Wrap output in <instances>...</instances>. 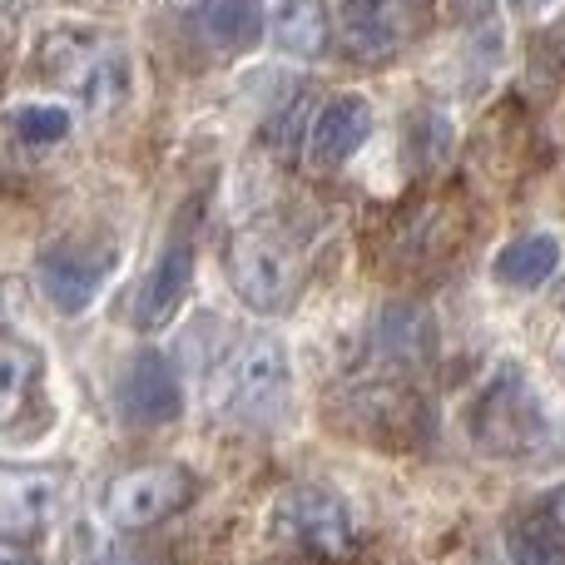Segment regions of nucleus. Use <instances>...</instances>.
Masks as SVG:
<instances>
[{
	"label": "nucleus",
	"mask_w": 565,
	"mask_h": 565,
	"mask_svg": "<svg viewBox=\"0 0 565 565\" xmlns=\"http://www.w3.org/2000/svg\"><path fill=\"white\" fill-rule=\"evenodd\" d=\"M268 541L312 565H342L358 556L352 507L322 481H292L268 507Z\"/></svg>",
	"instance_id": "1"
},
{
	"label": "nucleus",
	"mask_w": 565,
	"mask_h": 565,
	"mask_svg": "<svg viewBox=\"0 0 565 565\" xmlns=\"http://www.w3.org/2000/svg\"><path fill=\"white\" fill-rule=\"evenodd\" d=\"M292 392V358L288 342L274 332H258V338L238 342L234 358L218 367L214 382V407L224 417L244 422V427H274L288 407Z\"/></svg>",
	"instance_id": "2"
},
{
	"label": "nucleus",
	"mask_w": 565,
	"mask_h": 565,
	"mask_svg": "<svg viewBox=\"0 0 565 565\" xmlns=\"http://www.w3.org/2000/svg\"><path fill=\"white\" fill-rule=\"evenodd\" d=\"M471 441L491 461H536L551 447V422L516 372H501L471 407Z\"/></svg>",
	"instance_id": "3"
},
{
	"label": "nucleus",
	"mask_w": 565,
	"mask_h": 565,
	"mask_svg": "<svg viewBox=\"0 0 565 565\" xmlns=\"http://www.w3.org/2000/svg\"><path fill=\"white\" fill-rule=\"evenodd\" d=\"M228 278L244 308L254 312H288L302 282V254L278 228H244L228 248Z\"/></svg>",
	"instance_id": "4"
},
{
	"label": "nucleus",
	"mask_w": 565,
	"mask_h": 565,
	"mask_svg": "<svg viewBox=\"0 0 565 565\" xmlns=\"http://www.w3.org/2000/svg\"><path fill=\"white\" fill-rule=\"evenodd\" d=\"M40 55H45V75L65 95H75L85 109H95V115L125 99L129 89L125 55L115 45H105L99 35H89V30H55Z\"/></svg>",
	"instance_id": "5"
},
{
	"label": "nucleus",
	"mask_w": 565,
	"mask_h": 565,
	"mask_svg": "<svg viewBox=\"0 0 565 565\" xmlns=\"http://www.w3.org/2000/svg\"><path fill=\"white\" fill-rule=\"evenodd\" d=\"M437 0H342L338 35L358 60H397L427 35Z\"/></svg>",
	"instance_id": "6"
},
{
	"label": "nucleus",
	"mask_w": 565,
	"mask_h": 565,
	"mask_svg": "<svg viewBox=\"0 0 565 565\" xmlns=\"http://www.w3.org/2000/svg\"><path fill=\"white\" fill-rule=\"evenodd\" d=\"M189 497H194V477L184 467H174V461L135 467V471H119L105 487V516L119 531H154L169 516H179L189 507Z\"/></svg>",
	"instance_id": "7"
},
{
	"label": "nucleus",
	"mask_w": 565,
	"mask_h": 565,
	"mask_svg": "<svg viewBox=\"0 0 565 565\" xmlns=\"http://www.w3.org/2000/svg\"><path fill=\"white\" fill-rule=\"evenodd\" d=\"M109 274H115V254H109V248L60 244V248H50V254H40V292H45L50 308L65 312V318H79V312L99 298Z\"/></svg>",
	"instance_id": "8"
},
{
	"label": "nucleus",
	"mask_w": 565,
	"mask_h": 565,
	"mask_svg": "<svg viewBox=\"0 0 565 565\" xmlns=\"http://www.w3.org/2000/svg\"><path fill=\"white\" fill-rule=\"evenodd\" d=\"M119 412L129 427H169L184 412V387L164 352L145 348L119 377Z\"/></svg>",
	"instance_id": "9"
},
{
	"label": "nucleus",
	"mask_w": 565,
	"mask_h": 565,
	"mask_svg": "<svg viewBox=\"0 0 565 565\" xmlns=\"http://www.w3.org/2000/svg\"><path fill=\"white\" fill-rule=\"evenodd\" d=\"M65 477L60 471L0 467V541H30L55 521Z\"/></svg>",
	"instance_id": "10"
},
{
	"label": "nucleus",
	"mask_w": 565,
	"mask_h": 565,
	"mask_svg": "<svg viewBox=\"0 0 565 565\" xmlns=\"http://www.w3.org/2000/svg\"><path fill=\"white\" fill-rule=\"evenodd\" d=\"M189 288H194V244L179 234V238H169L164 254H159L154 268H149V278L139 282L135 328L139 332H164L169 322L179 318V308H184Z\"/></svg>",
	"instance_id": "11"
},
{
	"label": "nucleus",
	"mask_w": 565,
	"mask_h": 565,
	"mask_svg": "<svg viewBox=\"0 0 565 565\" xmlns=\"http://www.w3.org/2000/svg\"><path fill=\"white\" fill-rule=\"evenodd\" d=\"M372 135V105L362 95H338L318 109L308 129V159L318 169H338L367 145Z\"/></svg>",
	"instance_id": "12"
},
{
	"label": "nucleus",
	"mask_w": 565,
	"mask_h": 565,
	"mask_svg": "<svg viewBox=\"0 0 565 565\" xmlns=\"http://www.w3.org/2000/svg\"><path fill=\"white\" fill-rule=\"evenodd\" d=\"M431 342H437V332H431V318L417 302H392V308H382L377 328H372V352H377V362L392 372L422 367V362L431 358Z\"/></svg>",
	"instance_id": "13"
},
{
	"label": "nucleus",
	"mask_w": 565,
	"mask_h": 565,
	"mask_svg": "<svg viewBox=\"0 0 565 565\" xmlns=\"http://www.w3.org/2000/svg\"><path fill=\"white\" fill-rule=\"evenodd\" d=\"M274 45L292 60H318L332 40V15L322 0H268Z\"/></svg>",
	"instance_id": "14"
},
{
	"label": "nucleus",
	"mask_w": 565,
	"mask_h": 565,
	"mask_svg": "<svg viewBox=\"0 0 565 565\" xmlns=\"http://www.w3.org/2000/svg\"><path fill=\"white\" fill-rule=\"evenodd\" d=\"M556 268H561V238L556 234H521L497 254L491 274H497V282H507V288L526 292V288H541V282L556 278Z\"/></svg>",
	"instance_id": "15"
},
{
	"label": "nucleus",
	"mask_w": 565,
	"mask_h": 565,
	"mask_svg": "<svg viewBox=\"0 0 565 565\" xmlns=\"http://www.w3.org/2000/svg\"><path fill=\"white\" fill-rule=\"evenodd\" d=\"M264 0H209L204 6V35L214 50L238 55V50H254L264 35Z\"/></svg>",
	"instance_id": "16"
},
{
	"label": "nucleus",
	"mask_w": 565,
	"mask_h": 565,
	"mask_svg": "<svg viewBox=\"0 0 565 565\" xmlns=\"http://www.w3.org/2000/svg\"><path fill=\"white\" fill-rule=\"evenodd\" d=\"M35 387H40L35 348H25V342H0V431L25 417Z\"/></svg>",
	"instance_id": "17"
},
{
	"label": "nucleus",
	"mask_w": 565,
	"mask_h": 565,
	"mask_svg": "<svg viewBox=\"0 0 565 565\" xmlns=\"http://www.w3.org/2000/svg\"><path fill=\"white\" fill-rule=\"evenodd\" d=\"M507 556L511 565H565V536L536 507L507 526Z\"/></svg>",
	"instance_id": "18"
},
{
	"label": "nucleus",
	"mask_w": 565,
	"mask_h": 565,
	"mask_svg": "<svg viewBox=\"0 0 565 565\" xmlns=\"http://www.w3.org/2000/svg\"><path fill=\"white\" fill-rule=\"evenodd\" d=\"M15 135L25 145H60L70 135V115L60 105H25L15 115Z\"/></svg>",
	"instance_id": "19"
},
{
	"label": "nucleus",
	"mask_w": 565,
	"mask_h": 565,
	"mask_svg": "<svg viewBox=\"0 0 565 565\" xmlns=\"http://www.w3.org/2000/svg\"><path fill=\"white\" fill-rule=\"evenodd\" d=\"M536 507H541V516H546V521H551V526H556V531H561V536H565V487H556V491H546V497H541V501H536Z\"/></svg>",
	"instance_id": "20"
},
{
	"label": "nucleus",
	"mask_w": 565,
	"mask_h": 565,
	"mask_svg": "<svg viewBox=\"0 0 565 565\" xmlns=\"http://www.w3.org/2000/svg\"><path fill=\"white\" fill-rule=\"evenodd\" d=\"M99 565H164V561H154V556H135V551H119V556H105Z\"/></svg>",
	"instance_id": "21"
},
{
	"label": "nucleus",
	"mask_w": 565,
	"mask_h": 565,
	"mask_svg": "<svg viewBox=\"0 0 565 565\" xmlns=\"http://www.w3.org/2000/svg\"><path fill=\"white\" fill-rule=\"evenodd\" d=\"M0 565H35V561H30V556H20V551H10L6 541H0Z\"/></svg>",
	"instance_id": "22"
},
{
	"label": "nucleus",
	"mask_w": 565,
	"mask_h": 565,
	"mask_svg": "<svg viewBox=\"0 0 565 565\" xmlns=\"http://www.w3.org/2000/svg\"><path fill=\"white\" fill-rule=\"evenodd\" d=\"M174 6H184V10H189V6H209V0H174Z\"/></svg>",
	"instance_id": "23"
},
{
	"label": "nucleus",
	"mask_w": 565,
	"mask_h": 565,
	"mask_svg": "<svg viewBox=\"0 0 565 565\" xmlns=\"http://www.w3.org/2000/svg\"><path fill=\"white\" fill-rule=\"evenodd\" d=\"M288 565H312V561H288Z\"/></svg>",
	"instance_id": "24"
}]
</instances>
